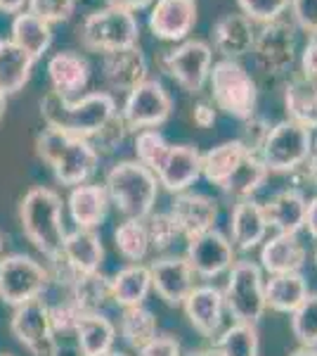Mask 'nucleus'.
I'll use <instances>...</instances> for the list:
<instances>
[{"label": "nucleus", "mask_w": 317, "mask_h": 356, "mask_svg": "<svg viewBox=\"0 0 317 356\" xmlns=\"http://www.w3.org/2000/svg\"><path fill=\"white\" fill-rule=\"evenodd\" d=\"M149 278L152 290L164 300L169 307H182L187 295L197 285V275L187 264L185 254H164L149 264Z\"/></svg>", "instance_id": "nucleus-15"}, {"label": "nucleus", "mask_w": 317, "mask_h": 356, "mask_svg": "<svg viewBox=\"0 0 317 356\" xmlns=\"http://www.w3.org/2000/svg\"><path fill=\"white\" fill-rule=\"evenodd\" d=\"M28 13L40 17L48 24L67 22L76 10V0H26Z\"/></svg>", "instance_id": "nucleus-45"}, {"label": "nucleus", "mask_w": 317, "mask_h": 356, "mask_svg": "<svg viewBox=\"0 0 317 356\" xmlns=\"http://www.w3.org/2000/svg\"><path fill=\"white\" fill-rule=\"evenodd\" d=\"M53 356H83V354L78 352L76 344L71 347V344H60V342H57V347H55Z\"/></svg>", "instance_id": "nucleus-56"}, {"label": "nucleus", "mask_w": 317, "mask_h": 356, "mask_svg": "<svg viewBox=\"0 0 317 356\" xmlns=\"http://www.w3.org/2000/svg\"><path fill=\"white\" fill-rule=\"evenodd\" d=\"M67 297L78 307L80 314H95L112 300L109 292V278L100 271L74 275L71 283L67 285Z\"/></svg>", "instance_id": "nucleus-35"}, {"label": "nucleus", "mask_w": 317, "mask_h": 356, "mask_svg": "<svg viewBox=\"0 0 317 356\" xmlns=\"http://www.w3.org/2000/svg\"><path fill=\"white\" fill-rule=\"evenodd\" d=\"M48 309H50V323H53L55 335H69V332L74 335V328H76L80 318L76 304L69 300V297H65V300L57 304H48Z\"/></svg>", "instance_id": "nucleus-46"}, {"label": "nucleus", "mask_w": 317, "mask_h": 356, "mask_svg": "<svg viewBox=\"0 0 317 356\" xmlns=\"http://www.w3.org/2000/svg\"><path fill=\"white\" fill-rule=\"evenodd\" d=\"M159 65L166 76L180 86L187 93H199L209 81L213 67V48L199 38H185L173 50H166L159 57Z\"/></svg>", "instance_id": "nucleus-10"}, {"label": "nucleus", "mask_w": 317, "mask_h": 356, "mask_svg": "<svg viewBox=\"0 0 317 356\" xmlns=\"http://www.w3.org/2000/svg\"><path fill=\"white\" fill-rule=\"evenodd\" d=\"M105 356H126V354H123V352H114V349H112V352L105 354Z\"/></svg>", "instance_id": "nucleus-60"}, {"label": "nucleus", "mask_w": 317, "mask_h": 356, "mask_svg": "<svg viewBox=\"0 0 317 356\" xmlns=\"http://www.w3.org/2000/svg\"><path fill=\"white\" fill-rule=\"evenodd\" d=\"M19 223L26 240L50 264L60 259L65 243V204L53 188H31L19 202Z\"/></svg>", "instance_id": "nucleus-2"}, {"label": "nucleus", "mask_w": 317, "mask_h": 356, "mask_svg": "<svg viewBox=\"0 0 317 356\" xmlns=\"http://www.w3.org/2000/svg\"><path fill=\"white\" fill-rule=\"evenodd\" d=\"M213 48L223 55V60H239L249 55L256 41V24L241 13H228L211 29Z\"/></svg>", "instance_id": "nucleus-21"}, {"label": "nucleus", "mask_w": 317, "mask_h": 356, "mask_svg": "<svg viewBox=\"0 0 317 356\" xmlns=\"http://www.w3.org/2000/svg\"><path fill=\"white\" fill-rule=\"evenodd\" d=\"M263 295L268 309H273L277 314H291L310 295V290H308V280H305V275L301 271L277 273L265 278Z\"/></svg>", "instance_id": "nucleus-29"}, {"label": "nucleus", "mask_w": 317, "mask_h": 356, "mask_svg": "<svg viewBox=\"0 0 317 356\" xmlns=\"http://www.w3.org/2000/svg\"><path fill=\"white\" fill-rule=\"evenodd\" d=\"M119 332L123 337V342L130 349H142L147 342H152L159 335V323L157 316L142 304V307H128L123 309L119 321Z\"/></svg>", "instance_id": "nucleus-38"}, {"label": "nucleus", "mask_w": 317, "mask_h": 356, "mask_svg": "<svg viewBox=\"0 0 317 356\" xmlns=\"http://www.w3.org/2000/svg\"><path fill=\"white\" fill-rule=\"evenodd\" d=\"M293 26L303 29L305 33H317V0H289Z\"/></svg>", "instance_id": "nucleus-47"}, {"label": "nucleus", "mask_w": 317, "mask_h": 356, "mask_svg": "<svg viewBox=\"0 0 317 356\" xmlns=\"http://www.w3.org/2000/svg\"><path fill=\"white\" fill-rule=\"evenodd\" d=\"M117 112V100L112 93H88L67 100L50 90L40 100V117L48 129L85 140H90Z\"/></svg>", "instance_id": "nucleus-1"}, {"label": "nucleus", "mask_w": 317, "mask_h": 356, "mask_svg": "<svg viewBox=\"0 0 317 356\" xmlns=\"http://www.w3.org/2000/svg\"><path fill=\"white\" fill-rule=\"evenodd\" d=\"M140 38V24L135 15L117 8H102L90 13L78 26V41L83 48L93 53H112V50L137 45Z\"/></svg>", "instance_id": "nucleus-7"}, {"label": "nucleus", "mask_w": 317, "mask_h": 356, "mask_svg": "<svg viewBox=\"0 0 317 356\" xmlns=\"http://www.w3.org/2000/svg\"><path fill=\"white\" fill-rule=\"evenodd\" d=\"M197 24V0H154L149 31L161 41H185Z\"/></svg>", "instance_id": "nucleus-17"}, {"label": "nucleus", "mask_w": 317, "mask_h": 356, "mask_svg": "<svg viewBox=\"0 0 317 356\" xmlns=\"http://www.w3.org/2000/svg\"><path fill=\"white\" fill-rule=\"evenodd\" d=\"M36 152L62 186L76 188L88 183V178L100 166V154L90 140L60 134L55 129H43L36 138Z\"/></svg>", "instance_id": "nucleus-3"}, {"label": "nucleus", "mask_w": 317, "mask_h": 356, "mask_svg": "<svg viewBox=\"0 0 317 356\" xmlns=\"http://www.w3.org/2000/svg\"><path fill=\"white\" fill-rule=\"evenodd\" d=\"M24 5H26V0H0V13L17 15L24 10Z\"/></svg>", "instance_id": "nucleus-55"}, {"label": "nucleus", "mask_w": 317, "mask_h": 356, "mask_svg": "<svg viewBox=\"0 0 317 356\" xmlns=\"http://www.w3.org/2000/svg\"><path fill=\"white\" fill-rule=\"evenodd\" d=\"M149 62L140 45L112 50L102 55V79L117 93H130L140 83L147 81Z\"/></svg>", "instance_id": "nucleus-16"}, {"label": "nucleus", "mask_w": 317, "mask_h": 356, "mask_svg": "<svg viewBox=\"0 0 317 356\" xmlns=\"http://www.w3.org/2000/svg\"><path fill=\"white\" fill-rule=\"evenodd\" d=\"M10 330L17 337V342L31 352V356H53L57 347V335L53 330V323H50L48 302L43 297L15 307Z\"/></svg>", "instance_id": "nucleus-12"}, {"label": "nucleus", "mask_w": 317, "mask_h": 356, "mask_svg": "<svg viewBox=\"0 0 317 356\" xmlns=\"http://www.w3.org/2000/svg\"><path fill=\"white\" fill-rule=\"evenodd\" d=\"M213 105L228 117L246 122L256 114L258 86L253 76L239 65V60H221L209 74Z\"/></svg>", "instance_id": "nucleus-5"}, {"label": "nucleus", "mask_w": 317, "mask_h": 356, "mask_svg": "<svg viewBox=\"0 0 317 356\" xmlns=\"http://www.w3.org/2000/svg\"><path fill=\"white\" fill-rule=\"evenodd\" d=\"M289 356H317V347H298Z\"/></svg>", "instance_id": "nucleus-57"}, {"label": "nucleus", "mask_w": 317, "mask_h": 356, "mask_svg": "<svg viewBox=\"0 0 317 356\" xmlns=\"http://www.w3.org/2000/svg\"><path fill=\"white\" fill-rule=\"evenodd\" d=\"M10 33H12L10 41L19 45L33 60H40V57L48 53L50 45H53V24H48L40 17L31 15L28 10H22V13L15 15Z\"/></svg>", "instance_id": "nucleus-31"}, {"label": "nucleus", "mask_w": 317, "mask_h": 356, "mask_svg": "<svg viewBox=\"0 0 317 356\" xmlns=\"http://www.w3.org/2000/svg\"><path fill=\"white\" fill-rule=\"evenodd\" d=\"M263 283V268L256 261L237 259L228 271V283L223 288L225 312H230L234 321L258 325V321L263 318L265 309H268L265 307Z\"/></svg>", "instance_id": "nucleus-6"}, {"label": "nucleus", "mask_w": 317, "mask_h": 356, "mask_svg": "<svg viewBox=\"0 0 317 356\" xmlns=\"http://www.w3.org/2000/svg\"><path fill=\"white\" fill-rule=\"evenodd\" d=\"M107 8H117V10H126V13H140V10L149 8L154 0H105Z\"/></svg>", "instance_id": "nucleus-52"}, {"label": "nucleus", "mask_w": 317, "mask_h": 356, "mask_svg": "<svg viewBox=\"0 0 317 356\" xmlns=\"http://www.w3.org/2000/svg\"><path fill=\"white\" fill-rule=\"evenodd\" d=\"M53 285L50 268L28 254L0 257V300L10 307H19L40 300Z\"/></svg>", "instance_id": "nucleus-8"}, {"label": "nucleus", "mask_w": 317, "mask_h": 356, "mask_svg": "<svg viewBox=\"0 0 317 356\" xmlns=\"http://www.w3.org/2000/svg\"><path fill=\"white\" fill-rule=\"evenodd\" d=\"M74 335H76L78 352L83 356H105L117 342V325L100 312L80 314Z\"/></svg>", "instance_id": "nucleus-28"}, {"label": "nucleus", "mask_w": 317, "mask_h": 356, "mask_svg": "<svg viewBox=\"0 0 317 356\" xmlns=\"http://www.w3.org/2000/svg\"><path fill=\"white\" fill-rule=\"evenodd\" d=\"M289 316L291 332L298 344L301 347H317V292H310Z\"/></svg>", "instance_id": "nucleus-41"}, {"label": "nucleus", "mask_w": 317, "mask_h": 356, "mask_svg": "<svg viewBox=\"0 0 317 356\" xmlns=\"http://www.w3.org/2000/svg\"><path fill=\"white\" fill-rule=\"evenodd\" d=\"M192 122L199 126V129H211L216 124V105L206 100H199L197 105L192 107Z\"/></svg>", "instance_id": "nucleus-51"}, {"label": "nucleus", "mask_w": 317, "mask_h": 356, "mask_svg": "<svg viewBox=\"0 0 317 356\" xmlns=\"http://www.w3.org/2000/svg\"><path fill=\"white\" fill-rule=\"evenodd\" d=\"M33 65L36 60L26 55L19 45H15L10 38H0V93H19L31 79Z\"/></svg>", "instance_id": "nucleus-32"}, {"label": "nucleus", "mask_w": 317, "mask_h": 356, "mask_svg": "<svg viewBox=\"0 0 317 356\" xmlns=\"http://www.w3.org/2000/svg\"><path fill=\"white\" fill-rule=\"evenodd\" d=\"M5 110H8V95L0 93V122H3V117H5Z\"/></svg>", "instance_id": "nucleus-58"}, {"label": "nucleus", "mask_w": 317, "mask_h": 356, "mask_svg": "<svg viewBox=\"0 0 317 356\" xmlns=\"http://www.w3.org/2000/svg\"><path fill=\"white\" fill-rule=\"evenodd\" d=\"M109 292H112V302H117L119 307H142L149 297V292H152L149 268L145 264H128V266H123L109 278Z\"/></svg>", "instance_id": "nucleus-30"}, {"label": "nucleus", "mask_w": 317, "mask_h": 356, "mask_svg": "<svg viewBox=\"0 0 317 356\" xmlns=\"http://www.w3.org/2000/svg\"><path fill=\"white\" fill-rule=\"evenodd\" d=\"M315 264H317V247H315Z\"/></svg>", "instance_id": "nucleus-62"}, {"label": "nucleus", "mask_w": 317, "mask_h": 356, "mask_svg": "<svg viewBox=\"0 0 317 356\" xmlns=\"http://www.w3.org/2000/svg\"><path fill=\"white\" fill-rule=\"evenodd\" d=\"M268 174L270 171L265 169L263 159L258 157L256 152H249L237 169L232 171V176L221 186V191L230 197H234L237 202L241 200H251L253 193H258L263 188V183L268 181Z\"/></svg>", "instance_id": "nucleus-36"}, {"label": "nucleus", "mask_w": 317, "mask_h": 356, "mask_svg": "<svg viewBox=\"0 0 317 356\" xmlns=\"http://www.w3.org/2000/svg\"><path fill=\"white\" fill-rule=\"evenodd\" d=\"M308 252L298 235L275 233L273 238H265L261 245V259L258 266L268 275L277 273H298L305 266Z\"/></svg>", "instance_id": "nucleus-24"}, {"label": "nucleus", "mask_w": 317, "mask_h": 356, "mask_svg": "<svg viewBox=\"0 0 317 356\" xmlns=\"http://www.w3.org/2000/svg\"><path fill=\"white\" fill-rule=\"evenodd\" d=\"M270 134V124L265 122L263 117H256L253 114L251 119H246L244 122V134H241L239 140L244 143V147L249 152H261V147H263V143H265V138H268Z\"/></svg>", "instance_id": "nucleus-48"}, {"label": "nucleus", "mask_w": 317, "mask_h": 356, "mask_svg": "<svg viewBox=\"0 0 317 356\" xmlns=\"http://www.w3.org/2000/svg\"><path fill=\"white\" fill-rule=\"evenodd\" d=\"M48 79L53 93L74 100L90 81V65L80 53L62 50L48 60Z\"/></svg>", "instance_id": "nucleus-26"}, {"label": "nucleus", "mask_w": 317, "mask_h": 356, "mask_svg": "<svg viewBox=\"0 0 317 356\" xmlns=\"http://www.w3.org/2000/svg\"><path fill=\"white\" fill-rule=\"evenodd\" d=\"M182 356H216V354L206 352V349H197V352H187V354H182Z\"/></svg>", "instance_id": "nucleus-59"}, {"label": "nucleus", "mask_w": 317, "mask_h": 356, "mask_svg": "<svg viewBox=\"0 0 317 356\" xmlns=\"http://www.w3.org/2000/svg\"><path fill=\"white\" fill-rule=\"evenodd\" d=\"M105 191L109 204L117 207L126 219H147L157 204L159 181L137 159H123L107 171Z\"/></svg>", "instance_id": "nucleus-4"}, {"label": "nucleus", "mask_w": 317, "mask_h": 356, "mask_svg": "<svg viewBox=\"0 0 317 356\" xmlns=\"http://www.w3.org/2000/svg\"><path fill=\"white\" fill-rule=\"evenodd\" d=\"M0 356H12V354H0Z\"/></svg>", "instance_id": "nucleus-63"}, {"label": "nucleus", "mask_w": 317, "mask_h": 356, "mask_svg": "<svg viewBox=\"0 0 317 356\" xmlns=\"http://www.w3.org/2000/svg\"><path fill=\"white\" fill-rule=\"evenodd\" d=\"M303 171H305V178H308L313 186H317V140H313V147H310V154L303 164Z\"/></svg>", "instance_id": "nucleus-54"}, {"label": "nucleus", "mask_w": 317, "mask_h": 356, "mask_svg": "<svg viewBox=\"0 0 317 356\" xmlns=\"http://www.w3.org/2000/svg\"><path fill=\"white\" fill-rule=\"evenodd\" d=\"M256 65L265 74H284L296 62V26L284 19L263 24L251 48Z\"/></svg>", "instance_id": "nucleus-13"}, {"label": "nucleus", "mask_w": 317, "mask_h": 356, "mask_svg": "<svg viewBox=\"0 0 317 356\" xmlns=\"http://www.w3.org/2000/svg\"><path fill=\"white\" fill-rule=\"evenodd\" d=\"M244 17H249L253 24H270L282 19V15L289 8V0H237Z\"/></svg>", "instance_id": "nucleus-43"}, {"label": "nucleus", "mask_w": 317, "mask_h": 356, "mask_svg": "<svg viewBox=\"0 0 317 356\" xmlns=\"http://www.w3.org/2000/svg\"><path fill=\"white\" fill-rule=\"evenodd\" d=\"M286 119L308 131L317 129V86L303 76L291 79L284 86Z\"/></svg>", "instance_id": "nucleus-33"}, {"label": "nucleus", "mask_w": 317, "mask_h": 356, "mask_svg": "<svg viewBox=\"0 0 317 356\" xmlns=\"http://www.w3.org/2000/svg\"><path fill=\"white\" fill-rule=\"evenodd\" d=\"M67 207H69V216L76 223V228H90V231H95L107 219L109 197L105 186L80 183V186L71 188Z\"/></svg>", "instance_id": "nucleus-27"}, {"label": "nucleus", "mask_w": 317, "mask_h": 356, "mask_svg": "<svg viewBox=\"0 0 317 356\" xmlns=\"http://www.w3.org/2000/svg\"><path fill=\"white\" fill-rule=\"evenodd\" d=\"M126 134H128V129H126L123 119H121V114L117 112L105 126H102L100 131H97V134H95L93 138H90V145L95 147L97 154L114 152L117 147L123 145Z\"/></svg>", "instance_id": "nucleus-44"}, {"label": "nucleus", "mask_w": 317, "mask_h": 356, "mask_svg": "<svg viewBox=\"0 0 317 356\" xmlns=\"http://www.w3.org/2000/svg\"><path fill=\"white\" fill-rule=\"evenodd\" d=\"M268 221L263 214V204L256 200H241L230 211V243L234 250H256L268 238Z\"/></svg>", "instance_id": "nucleus-23"}, {"label": "nucleus", "mask_w": 317, "mask_h": 356, "mask_svg": "<svg viewBox=\"0 0 317 356\" xmlns=\"http://www.w3.org/2000/svg\"><path fill=\"white\" fill-rule=\"evenodd\" d=\"M301 69H303L301 76L317 86V33L308 36V43H305L301 53Z\"/></svg>", "instance_id": "nucleus-50"}, {"label": "nucleus", "mask_w": 317, "mask_h": 356, "mask_svg": "<svg viewBox=\"0 0 317 356\" xmlns=\"http://www.w3.org/2000/svg\"><path fill=\"white\" fill-rule=\"evenodd\" d=\"M246 154H249V150H246L239 138L225 140L221 145L211 147L209 152L201 154V176L209 183H213V186L221 188L223 183L232 176V171L241 164V159H244Z\"/></svg>", "instance_id": "nucleus-34"}, {"label": "nucleus", "mask_w": 317, "mask_h": 356, "mask_svg": "<svg viewBox=\"0 0 317 356\" xmlns=\"http://www.w3.org/2000/svg\"><path fill=\"white\" fill-rule=\"evenodd\" d=\"M211 352L216 356H258L261 354L258 325L234 321L230 328H225L221 335L213 337Z\"/></svg>", "instance_id": "nucleus-37"}, {"label": "nucleus", "mask_w": 317, "mask_h": 356, "mask_svg": "<svg viewBox=\"0 0 317 356\" xmlns=\"http://www.w3.org/2000/svg\"><path fill=\"white\" fill-rule=\"evenodd\" d=\"M114 245H117L119 254L130 264H142L149 254V238L145 219H126L119 223L114 231Z\"/></svg>", "instance_id": "nucleus-39"}, {"label": "nucleus", "mask_w": 317, "mask_h": 356, "mask_svg": "<svg viewBox=\"0 0 317 356\" xmlns=\"http://www.w3.org/2000/svg\"><path fill=\"white\" fill-rule=\"evenodd\" d=\"M305 231L313 240H317V195L308 202V209H305Z\"/></svg>", "instance_id": "nucleus-53"}, {"label": "nucleus", "mask_w": 317, "mask_h": 356, "mask_svg": "<svg viewBox=\"0 0 317 356\" xmlns=\"http://www.w3.org/2000/svg\"><path fill=\"white\" fill-rule=\"evenodd\" d=\"M3 243L5 240H3V233H0V254H3Z\"/></svg>", "instance_id": "nucleus-61"}, {"label": "nucleus", "mask_w": 317, "mask_h": 356, "mask_svg": "<svg viewBox=\"0 0 317 356\" xmlns=\"http://www.w3.org/2000/svg\"><path fill=\"white\" fill-rule=\"evenodd\" d=\"M169 150H171V143L166 140L159 129H145L135 134V157L152 174L159 171V166L166 159Z\"/></svg>", "instance_id": "nucleus-40"}, {"label": "nucleus", "mask_w": 317, "mask_h": 356, "mask_svg": "<svg viewBox=\"0 0 317 356\" xmlns=\"http://www.w3.org/2000/svg\"><path fill=\"white\" fill-rule=\"evenodd\" d=\"M102 259H105V247L100 235L90 228H76L65 235L62 254L57 261L65 264L74 275H83L100 271Z\"/></svg>", "instance_id": "nucleus-22"}, {"label": "nucleus", "mask_w": 317, "mask_h": 356, "mask_svg": "<svg viewBox=\"0 0 317 356\" xmlns=\"http://www.w3.org/2000/svg\"><path fill=\"white\" fill-rule=\"evenodd\" d=\"M173 100L169 90L159 81L147 79L130 93H126L123 107H121V119H123L128 131H145V129H159L171 119Z\"/></svg>", "instance_id": "nucleus-11"}, {"label": "nucleus", "mask_w": 317, "mask_h": 356, "mask_svg": "<svg viewBox=\"0 0 317 356\" xmlns=\"http://www.w3.org/2000/svg\"><path fill=\"white\" fill-rule=\"evenodd\" d=\"M161 188L173 195L189 191L201 176V152L194 145H171L157 174Z\"/></svg>", "instance_id": "nucleus-20"}, {"label": "nucleus", "mask_w": 317, "mask_h": 356, "mask_svg": "<svg viewBox=\"0 0 317 356\" xmlns=\"http://www.w3.org/2000/svg\"><path fill=\"white\" fill-rule=\"evenodd\" d=\"M185 259L197 278L213 280L232 268V264L237 261V250L230 243L228 235L213 228V231H206L197 238L187 240Z\"/></svg>", "instance_id": "nucleus-14"}, {"label": "nucleus", "mask_w": 317, "mask_h": 356, "mask_svg": "<svg viewBox=\"0 0 317 356\" xmlns=\"http://www.w3.org/2000/svg\"><path fill=\"white\" fill-rule=\"evenodd\" d=\"M305 209H308V200L298 188H284L275 193L268 202H263L265 221L275 233H301L305 226Z\"/></svg>", "instance_id": "nucleus-25"}, {"label": "nucleus", "mask_w": 317, "mask_h": 356, "mask_svg": "<svg viewBox=\"0 0 317 356\" xmlns=\"http://www.w3.org/2000/svg\"><path fill=\"white\" fill-rule=\"evenodd\" d=\"M137 356H182V347L173 335H157L152 342L137 349Z\"/></svg>", "instance_id": "nucleus-49"}, {"label": "nucleus", "mask_w": 317, "mask_h": 356, "mask_svg": "<svg viewBox=\"0 0 317 356\" xmlns=\"http://www.w3.org/2000/svg\"><path fill=\"white\" fill-rule=\"evenodd\" d=\"M145 228H147L149 247H152L154 252H161V254L169 252L171 247L175 245V240L182 238L169 211H157V214L152 211L145 219Z\"/></svg>", "instance_id": "nucleus-42"}, {"label": "nucleus", "mask_w": 317, "mask_h": 356, "mask_svg": "<svg viewBox=\"0 0 317 356\" xmlns=\"http://www.w3.org/2000/svg\"><path fill=\"white\" fill-rule=\"evenodd\" d=\"M169 214H171V219L175 221V226L182 238L189 240V238H197V235L216 228L218 204L213 202L209 195L185 191L173 197Z\"/></svg>", "instance_id": "nucleus-18"}, {"label": "nucleus", "mask_w": 317, "mask_h": 356, "mask_svg": "<svg viewBox=\"0 0 317 356\" xmlns=\"http://www.w3.org/2000/svg\"><path fill=\"white\" fill-rule=\"evenodd\" d=\"M185 316L194 330L204 337H216L218 330L223 325V316H225V300H223V290L216 285L206 283V285H194L192 292L187 295V300L182 302Z\"/></svg>", "instance_id": "nucleus-19"}, {"label": "nucleus", "mask_w": 317, "mask_h": 356, "mask_svg": "<svg viewBox=\"0 0 317 356\" xmlns=\"http://www.w3.org/2000/svg\"><path fill=\"white\" fill-rule=\"evenodd\" d=\"M310 147H313V131L284 119L270 129L258 157L263 159L270 174H293L303 169Z\"/></svg>", "instance_id": "nucleus-9"}]
</instances>
